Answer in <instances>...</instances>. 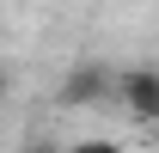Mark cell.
<instances>
[{"label":"cell","instance_id":"277c9868","mask_svg":"<svg viewBox=\"0 0 159 153\" xmlns=\"http://www.w3.org/2000/svg\"><path fill=\"white\" fill-rule=\"evenodd\" d=\"M25 153H61V147H43V141H37V147H25Z\"/></svg>","mask_w":159,"mask_h":153},{"label":"cell","instance_id":"3957f363","mask_svg":"<svg viewBox=\"0 0 159 153\" xmlns=\"http://www.w3.org/2000/svg\"><path fill=\"white\" fill-rule=\"evenodd\" d=\"M67 153H122V147H110V141H80V147H67Z\"/></svg>","mask_w":159,"mask_h":153},{"label":"cell","instance_id":"5b68a950","mask_svg":"<svg viewBox=\"0 0 159 153\" xmlns=\"http://www.w3.org/2000/svg\"><path fill=\"white\" fill-rule=\"evenodd\" d=\"M0 98H6V67H0Z\"/></svg>","mask_w":159,"mask_h":153},{"label":"cell","instance_id":"6da1fadb","mask_svg":"<svg viewBox=\"0 0 159 153\" xmlns=\"http://www.w3.org/2000/svg\"><path fill=\"white\" fill-rule=\"evenodd\" d=\"M116 98L129 104V116L159 123V67H129V74H116Z\"/></svg>","mask_w":159,"mask_h":153},{"label":"cell","instance_id":"7a4b0ae2","mask_svg":"<svg viewBox=\"0 0 159 153\" xmlns=\"http://www.w3.org/2000/svg\"><path fill=\"white\" fill-rule=\"evenodd\" d=\"M98 92H104V67H74L61 80V104H92Z\"/></svg>","mask_w":159,"mask_h":153}]
</instances>
